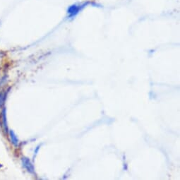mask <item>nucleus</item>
Instances as JSON below:
<instances>
[{
  "label": "nucleus",
  "mask_w": 180,
  "mask_h": 180,
  "mask_svg": "<svg viewBox=\"0 0 180 180\" xmlns=\"http://www.w3.org/2000/svg\"><path fill=\"white\" fill-rule=\"evenodd\" d=\"M84 6L85 5H77V4L71 6V7L68 9V11H67L69 17L70 18L74 17L76 15L78 14V13L80 12L81 10L84 8Z\"/></svg>",
  "instance_id": "1"
},
{
  "label": "nucleus",
  "mask_w": 180,
  "mask_h": 180,
  "mask_svg": "<svg viewBox=\"0 0 180 180\" xmlns=\"http://www.w3.org/2000/svg\"><path fill=\"white\" fill-rule=\"evenodd\" d=\"M23 161V166L26 168L28 170V171L30 172V173H33V171H34V168H33V166L32 164H31V162L28 158H23L22 160Z\"/></svg>",
  "instance_id": "2"
},
{
  "label": "nucleus",
  "mask_w": 180,
  "mask_h": 180,
  "mask_svg": "<svg viewBox=\"0 0 180 180\" xmlns=\"http://www.w3.org/2000/svg\"><path fill=\"white\" fill-rule=\"evenodd\" d=\"M10 136H11V141H12V143L13 145L16 146L18 143H19V140H18L16 136L14 133H13L12 131H10Z\"/></svg>",
  "instance_id": "3"
},
{
  "label": "nucleus",
  "mask_w": 180,
  "mask_h": 180,
  "mask_svg": "<svg viewBox=\"0 0 180 180\" xmlns=\"http://www.w3.org/2000/svg\"><path fill=\"white\" fill-rule=\"evenodd\" d=\"M2 121H3V124H4V126L5 130H7V120H6L5 110H4L3 112H2Z\"/></svg>",
  "instance_id": "4"
},
{
  "label": "nucleus",
  "mask_w": 180,
  "mask_h": 180,
  "mask_svg": "<svg viewBox=\"0 0 180 180\" xmlns=\"http://www.w3.org/2000/svg\"><path fill=\"white\" fill-rule=\"evenodd\" d=\"M1 102V98H0V102ZM0 105H1V103H0Z\"/></svg>",
  "instance_id": "5"
}]
</instances>
